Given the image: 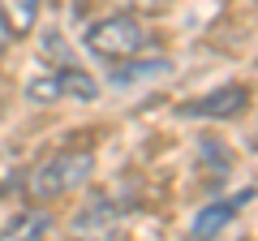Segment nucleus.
I'll return each instance as SVG.
<instances>
[{
	"label": "nucleus",
	"instance_id": "1",
	"mask_svg": "<svg viewBox=\"0 0 258 241\" xmlns=\"http://www.w3.org/2000/svg\"><path fill=\"white\" fill-rule=\"evenodd\" d=\"M86 47L108 65H125V61H142L155 47V35L129 13H112V18H99L86 26Z\"/></svg>",
	"mask_w": 258,
	"mask_h": 241
},
{
	"label": "nucleus",
	"instance_id": "2",
	"mask_svg": "<svg viewBox=\"0 0 258 241\" xmlns=\"http://www.w3.org/2000/svg\"><path fill=\"white\" fill-rule=\"evenodd\" d=\"M95 172V155L91 151H56L52 159H43V164L35 168V172L26 176V194L39 198V203H52V198H64L69 190L86 186Z\"/></svg>",
	"mask_w": 258,
	"mask_h": 241
},
{
	"label": "nucleus",
	"instance_id": "3",
	"mask_svg": "<svg viewBox=\"0 0 258 241\" xmlns=\"http://www.w3.org/2000/svg\"><path fill=\"white\" fill-rule=\"evenodd\" d=\"M99 95V82L82 69L64 65V69H52V74H39L26 82V99L39 103V108H52V103H91Z\"/></svg>",
	"mask_w": 258,
	"mask_h": 241
},
{
	"label": "nucleus",
	"instance_id": "4",
	"mask_svg": "<svg viewBox=\"0 0 258 241\" xmlns=\"http://www.w3.org/2000/svg\"><path fill=\"white\" fill-rule=\"evenodd\" d=\"M120 220H125V211H120L112 198H91V203L69 220V232H74L78 241H112L120 232Z\"/></svg>",
	"mask_w": 258,
	"mask_h": 241
},
{
	"label": "nucleus",
	"instance_id": "5",
	"mask_svg": "<svg viewBox=\"0 0 258 241\" xmlns=\"http://www.w3.org/2000/svg\"><path fill=\"white\" fill-rule=\"evenodd\" d=\"M249 103V91L245 86H220V91L203 95V99L185 103V116H207V120H232L241 116Z\"/></svg>",
	"mask_w": 258,
	"mask_h": 241
},
{
	"label": "nucleus",
	"instance_id": "6",
	"mask_svg": "<svg viewBox=\"0 0 258 241\" xmlns=\"http://www.w3.org/2000/svg\"><path fill=\"white\" fill-rule=\"evenodd\" d=\"M39 13H43V0H0V22L9 30V39H26Z\"/></svg>",
	"mask_w": 258,
	"mask_h": 241
},
{
	"label": "nucleus",
	"instance_id": "7",
	"mask_svg": "<svg viewBox=\"0 0 258 241\" xmlns=\"http://www.w3.org/2000/svg\"><path fill=\"white\" fill-rule=\"evenodd\" d=\"M241 203H249V194H237V198H224V203H211L203 215H198V220H194L189 241H211L215 232H220L224 224H228L232 215H237V207H241Z\"/></svg>",
	"mask_w": 258,
	"mask_h": 241
},
{
	"label": "nucleus",
	"instance_id": "8",
	"mask_svg": "<svg viewBox=\"0 0 258 241\" xmlns=\"http://www.w3.org/2000/svg\"><path fill=\"white\" fill-rule=\"evenodd\" d=\"M52 228V215L47 211H22L18 220H9L0 228V241H43Z\"/></svg>",
	"mask_w": 258,
	"mask_h": 241
},
{
	"label": "nucleus",
	"instance_id": "9",
	"mask_svg": "<svg viewBox=\"0 0 258 241\" xmlns=\"http://www.w3.org/2000/svg\"><path fill=\"white\" fill-rule=\"evenodd\" d=\"M168 69V61H159V56H151V61H125V65H116L112 69V82H142V78H155V74H164Z\"/></svg>",
	"mask_w": 258,
	"mask_h": 241
},
{
	"label": "nucleus",
	"instance_id": "10",
	"mask_svg": "<svg viewBox=\"0 0 258 241\" xmlns=\"http://www.w3.org/2000/svg\"><path fill=\"white\" fill-rule=\"evenodd\" d=\"M9 47V30H5V22H0V52Z\"/></svg>",
	"mask_w": 258,
	"mask_h": 241
}]
</instances>
